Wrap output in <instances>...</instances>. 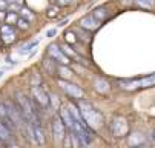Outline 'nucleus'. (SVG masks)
Here are the masks:
<instances>
[{
	"mask_svg": "<svg viewBox=\"0 0 155 148\" xmlns=\"http://www.w3.org/2000/svg\"><path fill=\"white\" fill-rule=\"evenodd\" d=\"M0 140H2L8 148H9V146H14V143H15V136H14V133L9 131L2 122H0Z\"/></svg>",
	"mask_w": 155,
	"mask_h": 148,
	"instance_id": "9d476101",
	"label": "nucleus"
},
{
	"mask_svg": "<svg viewBox=\"0 0 155 148\" xmlns=\"http://www.w3.org/2000/svg\"><path fill=\"white\" fill-rule=\"evenodd\" d=\"M78 25H80V28H81V29H86V31H89V33L97 31V29L100 28V22L94 19V15H92V14L84 15V17L80 20V23H78Z\"/></svg>",
	"mask_w": 155,
	"mask_h": 148,
	"instance_id": "6e6552de",
	"label": "nucleus"
},
{
	"mask_svg": "<svg viewBox=\"0 0 155 148\" xmlns=\"http://www.w3.org/2000/svg\"><path fill=\"white\" fill-rule=\"evenodd\" d=\"M143 142H144V137H143V134H140V133H132V134L127 137V143H129L132 148L140 146V143H143Z\"/></svg>",
	"mask_w": 155,
	"mask_h": 148,
	"instance_id": "dca6fc26",
	"label": "nucleus"
},
{
	"mask_svg": "<svg viewBox=\"0 0 155 148\" xmlns=\"http://www.w3.org/2000/svg\"><path fill=\"white\" fill-rule=\"evenodd\" d=\"M83 148H86V146H83Z\"/></svg>",
	"mask_w": 155,
	"mask_h": 148,
	"instance_id": "c9c22d12",
	"label": "nucleus"
},
{
	"mask_svg": "<svg viewBox=\"0 0 155 148\" xmlns=\"http://www.w3.org/2000/svg\"><path fill=\"white\" fill-rule=\"evenodd\" d=\"M118 85L126 90V91H134L137 88H149L155 85V74L141 77V79H135V80H120Z\"/></svg>",
	"mask_w": 155,
	"mask_h": 148,
	"instance_id": "f03ea898",
	"label": "nucleus"
},
{
	"mask_svg": "<svg viewBox=\"0 0 155 148\" xmlns=\"http://www.w3.org/2000/svg\"><path fill=\"white\" fill-rule=\"evenodd\" d=\"M0 148H8V146H6V145L2 142V140H0Z\"/></svg>",
	"mask_w": 155,
	"mask_h": 148,
	"instance_id": "2f4dec72",
	"label": "nucleus"
},
{
	"mask_svg": "<svg viewBox=\"0 0 155 148\" xmlns=\"http://www.w3.org/2000/svg\"><path fill=\"white\" fill-rule=\"evenodd\" d=\"M110 130L115 137H123L129 133V122L123 117V116H115L112 119V125H110Z\"/></svg>",
	"mask_w": 155,
	"mask_h": 148,
	"instance_id": "20e7f679",
	"label": "nucleus"
},
{
	"mask_svg": "<svg viewBox=\"0 0 155 148\" xmlns=\"http://www.w3.org/2000/svg\"><path fill=\"white\" fill-rule=\"evenodd\" d=\"M48 53H49V56L54 59V62L60 63V65H68V63L71 62L69 57L61 51V48H60L58 45H51V46L48 48Z\"/></svg>",
	"mask_w": 155,
	"mask_h": 148,
	"instance_id": "0eeeda50",
	"label": "nucleus"
},
{
	"mask_svg": "<svg viewBox=\"0 0 155 148\" xmlns=\"http://www.w3.org/2000/svg\"><path fill=\"white\" fill-rule=\"evenodd\" d=\"M5 15H6L5 11H0V20H3V22H5Z\"/></svg>",
	"mask_w": 155,
	"mask_h": 148,
	"instance_id": "7c9ffc66",
	"label": "nucleus"
},
{
	"mask_svg": "<svg viewBox=\"0 0 155 148\" xmlns=\"http://www.w3.org/2000/svg\"><path fill=\"white\" fill-rule=\"evenodd\" d=\"M32 102L37 103L38 108H48L49 107V102H51L49 100V94L41 88V85L32 88Z\"/></svg>",
	"mask_w": 155,
	"mask_h": 148,
	"instance_id": "423d86ee",
	"label": "nucleus"
},
{
	"mask_svg": "<svg viewBox=\"0 0 155 148\" xmlns=\"http://www.w3.org/2000/svg\"><path fill=\"white\" fill-rule=\"evenodd\" d=\"M77 108H78V111H80L83 120L86 122V125L89 126L92 131H95V130L100 128V125H101V122H103V117L100 116V113L92 107L91 103H87V102H84V100H78Z\"/></svg>",
	"mask_w": 155,
	"mask_h": 148,
	"instance_id": "f257e3e1",
	"label": "nucleus"
},
{
	"mask_svg": "<svg viewBox=\"0 0 155 148\" xmlns=\"http://www.w3.org/2000/svg\"><path fill=\"white\" fill-rule=\"evenodd\" d=\"M0 122H2L9 131H12V133L17 131L15 125H14L12 120L9 119V116H8V113H6V108H5V105H3V103H0Z\"/></svg>",
	"mask_w": 155,
	"mask_h": 148,
	"instance_id": "ddd939ff",
	"label": "nucleus"
},
{
	"mask_svg": "<svg viewBox=\"0 0 155 148\" xmlns=\"http://www.w3.org/2000/svg\"><path fill=\"white\" fill-rule=\"evenodd\" d=\"M64 40L68 42V43H77V39H75V34L72 31H68V33H64Z\"/></svg>",
	"mask_w": 155,
	"mask_h": 148,
	"instance_id": "b1692460",
	"label": "nucleus"
},
{
	"mask_svg": "<svg viewBox=\"0 0 155 148\" xmlns=\"http://www.w3.org/2000/svg\"><path fill=\"white\" fill-rule=\"evenodd\" d=\"M152 139L155 140V130H153V133H152Z\"/></svg>",
	"mask_w": 155,
	"mask_h": 148,
	"instance_id": "72a5a7b5",
	"label": "nucleus"
},
{
	"mask_svg": "<svg viewBox=\"0 0 155 148\" xmlns=\"http://www.w3.org/2000/svg\"><path fill=\"white\" fill-rule=\"evenodd\" d=\"M60 48H61V51H63L66 56H71V57H74V59H78V54L74 53V51L71 50V46H68V45H61Z\"/></svg>",
	"mask_w": 155,
	"mask_h": 148,
	"instance_id": "4be33fe9",
	"label": "nucleus"
},
{
	"mask_svg": "<svg viewBox=\"0 0 155 148\" xmlns=\"http://www.w3.org/2000/svg\"><path fill=\"white\" fill-rule=\"evenodd\" d=\"M17 20H18V12H12V11H6L5 15V25H17Z\"/></svg>",
	"mask_w": 155,
	"mask_h": 148,
	"instance_id": "6ab92c4d",
	"label": "nucleus"
},
{
	"mask_svg": "<svg viewBox=\"0 0 155 148\" xmlns=\"http://www.w3.org/2000/svg\"><path fill=\"white\" fill-rule=\"evenodd\" d=\"M43 67H45V68L48 70V73H52V74H54V70H57V68H55V65H54V62L51 63V60H48V59H46L45 62H43Z\"/></svg>",
	"mask_w": 155,
	"mask_h": 148,
	"instance_id": "a878e982",
	"label": "nucleus"
},
{
	"mask_svg": "<svg viewBox=\"0 0 155 148\" xmlns=\"http://www.w3.org/2000/svg\"><path fill=\"white\" fill-rule=\"evenodd\" d=\"M18 17L28 20V22H32L35 15H34V12H32L29 8H25V6H23V8H20V9H18Z\"/></svg>",
	"mask_w": 155,
	"mask_h": 148,
	"instance_id": "a211bd4d",
	"label": "nucleus"
},
{
	"mask_svg": "<svg viewBox=\"0 0 155 148\" xmlns=\"http://www.w3.org/2000/svg\"><path fill=\"white\" fill-rule=\"evenodd\" d=\"M64 133H66V128H64V125H63L60 116H58V114L54 116V117H52V134H54L55 140L60 142V140L64 137Z\"/></svg>",
	"mask_w": 155,
	"mask_h": 148,
	"instance_id": "1a4fd4ad",
	"label": "nucleus"
},
{
	"mask_svg": "<svg viewBox=\"0 0 155 148\" xmlns=\"http://www.w3.org/2000/svg\"><path fill=\"white\" fill-rule=\"evenodd\" d=\"M92 15H94V19H95V20H98V22L101 23L103 20H106V19L109 17V12H107V9H106V8H97V9L92 12Z\"/></svg>",
	"mask_w": 155,
	"mask_h": 148,
	"instance_id": "f3484780",
	"label": "nucleus"
},
{
	"mask_svg": "<svg viewBox=\"0 0 155 148\" xmlns=\"http://www.w3.org/2000/svg\"><path fill=\"white\" fill-rule=\"evenodd\" d=\"M31 125H32V131H34V143L35 145H43L45 143V131H43L41 122L31 123Z\"/></svg>",
	"mask_w": 155,
	"mask_h": 148,
	"instance_id": "4468645a",
	"label": "nucleus"
},
{
	"mask_svg": "<svg viewBox=\"0 0 155 148\" xmlns=\"http://www.w3.org/2000/svg\"><path fill=\"white\" fill-rule=\"evenodd\" d=\"M55 33H57L55 29H49V31H48V37H52V36H55Z\"/></svg>",
	"mask_w": 155,
	"mask_h": 148,
	"instance_id": "c756f323",
	"label": "nucleus"
},
{
	"mask_svg": "<svg viewBox=\"0 0 155 148\" xmlns=\"http://www.w3.org/2000/svg\"><path fill=\"white\" fill-rule=\"evenodd\" d=\"M18 29H23V31H26L28 28H29V22L28 20H25V19H20L18 17V20H17V25H15Z\"/></svg>",
	"mask_w": 155,
	"mask_h": 148,
	"instance_id": "5701e85b",
	"label": "nucleus"
},
{
	"mask_svg": "<svg viewBox=\"0 0 155 148\" xmlns=\"http://www.w3.org/2000/svg\"><path fill=\"white\" fill-rule=\"evenodd\" d=\"M0 76H2V71H0Z\"/></svg>",
	"mask_w": 155,
	"mask_h": 148,
	"instance_id": "f704fd0d",
	"label": "nucleus"
},
{
	"mask_svg": "<svg viewBox=\"0 0 155 148\" xmlns=\"http://www.w3.org/2000/svg\"><path fill=\"white\" fill-rule=\"evenodd\" d=\"M94 87H95V90H97L100 94H107V93H109V90H110L109 82H107L106 79H103V77H97V79H95Z\"/></svg>",
	"mask_w": 155,
	"mask_h": 148,
	"instance_id": "2eb2a0df",
	"label": "nucleus"
},
{
	"mask_svg": "<svg viewBox=\"0 0 155 148\" xmlns=\"http://www.w3.org/2000/svg\"><path fill=\"white\" fill-rule=\"evenodd\" d=\"M135 3L140 6V8H146V9H150L155 3V0H135Z\"/></svg>",
	"mask_w": 155,
	"mask_h": 148,
	"instance_id": "412c9836",
	"label": "nucleus"
},
{
	"mask_svg": "<svg viewBox=\"0 0 155 148\" xmlns=\"http://www.w3.org/2000/svg\"><path fill=\"white\" fill-rule=\"evenodd\" d=\"M57 11H58L57 8H49L48 9V17H55L57 15Z\"/></svg>",
	"mask_w": 155,
	"mask_h": 148,
	"instance_id": "c85d7f7f",
	"label": "nucleus"
},
{
	"mask_svg": "<svg viewBox=\"0 0 155 148\" xmlns=\"http://www.w3.org/2000/svg\"><path fill=\"white\" fill-rule=\"evenodd\" d=\"M57 71H58L60 76L63 77V80H68V79H71V76H72V71L68 70V68H64V65H60V67L57 68Z\"/></svg>",
	"mask_w": 155,
	"mask_h": 148,
	"instance_id": "aec40b11",
	"label": "nucleus"
},
{
	"mask_svg": "<svg viewBox=\"0 0 155 148\" xmlns=\"http://www.w3.org/2000/svg\"><path fill=\"white\" fill-rule=\"evenodd\" d=\"M135 148H146V145H140V146H135Z\"/></svg>",
	"mask_w": 155,
	"mask_h": 148,
	"instance_id": "473e14b6",
	"label": "nucleus"
},
{
	"mask_svg": "<svg viewBox=\"0 0 155 148\" xmlns=\"http://www.w3.org/2000/svg\"><path fill=\"white\" fill-rule=\"evenodd\" d=\"M34 46H37V40H34V42H31V43L25 45L23 48L20 50V54H26V53H29V51H31V48H34Z\"/></svg>",
	"mask_w": 155,
	"mask_h": 148,
	"instance_id": "393cba45",
	"label": "nucleus"
},
{
	"mask_svg": "<svg viewBox=\"0 0 155 148\" xmlns=\"http://www.w3.org/2000/svg\"><path fill=\"white\" fill-rule=\"evenodd\" d=\"M51 3H55L57 6H66V5H71L74 0H49Z\"/></svg>",
	"mask_w": 155,
	"mask_h": 148,
	"instance_id": "bb28decb",
	"label": "nucleus"
},
{
	"mask_svg": "<svg viewBox=\"0 0 155 148\" xmlns=\"http://www.w3.org/2000/svg\"><path fill=\"white\" fill-rule=\"evenodd\" d=\"M58 116H60V119H61V122H63V125H64V128H68V130H71V131H72L74 119H72V116H71V113H69L68 105H64V107H61V108H60Z\"/></svg>",
	"mask_w": 155,
	"mask_h": 148,
	"instance_id": "9b49d317",
	"label": "nucleus"
},
{
	"mask_svg": "<svg viewBox=\"0 0 155 148\" xmlns=\"http://www.w3.org/2000/svg\"><path fill=\"white\" fill-rule=\"evenodd\" d=\"M8 8H9V3L6 2V0H0V11H5L6 12Z\"/></svg>",
	"mask_w": 155,
	"mask_h": 148,
	"instance_id": "cd10ccee",
	"label": "nucleus"
},
{
	"mask_svg": "<svg viewBox=\"0 0 155 148\" xmlns=\"http://www.w3.org/2000/svg\"><path fill=\"white\" fill-rule=\"evenodd\" d=\"M58 85H60V88L68 94V96H71L72 99H83V96H84V93H83V90L80 88V87H77L75 83H71L69 80H63V79H60L58 80Z\"/></svg>",
	"mask_w": 155,
	"mask_h": 148,
	"instance_id": "39448f33",
	"label": "nucleus"
},
{
	"mask_svg": "<svg viewBox=\"0 0 155 148\" xmlns=\"http://www.w3.org/2000/svg\"><path fill=\"white\" fill-rule=\"evenodd\" d=\"M5 108H6V113L9 116V119L12 120V123L15 125V128H25L26 125V120L23 117V114H21V111L18 110V107L15 105V102H3Z\"/></svg>",
	"mask_w": 155,
	"mask_h": 148,
	"instance_id": "7ed1b4c3",
	"label": "nucleus"
},
{
	"mask_svg": "<svg viewBox=\"0 0 155 148\" xmlns=\"http://www.w3.org/2000/svg\"><path fill=\"white\" fill-rule=\"evenodd\" d=\"M0 36H2V40L3 43H12L15 40V31H14V26H9V25H2L0 26Z\"/></svg>",
	"mask_w": 155,
	"mask_h": 148,
	"instance_id": "f8f14e48",
	"label": "nucleus"
}]
</instances>
